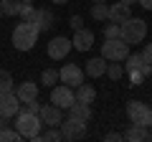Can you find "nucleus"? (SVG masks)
<instances>
[{
  "instance_id": "1",
  "label": "nucleus",
  "mask_w": 152,
  "mask_h": 142,
  "mask_svg": "<svg viewBox=\"0 0 152 142\" xmlns=\"http://www.w3.org/2000/svg\"><path fill=\"white\" fill-rule=\"evenodd\" d=\"M38 36H41V28H38L36 23L20 20L15 26V31H13V46H15L18 51H31L33 46H36Z\"/></svg>"
},
{
  "instance_id": "2",
  "label": "nucleus",
  "mask_w": 152,
  "mask_h": 142,
  "mask_svg": "<svg viewBox=\"0 0 152 142\" xmlns=\"http://www.w3.org/2000/svg\"><path fill=\"white\" fill-rule=\"evenodd\" d=\"M41 127H43V122H41V117H38V112H18L15 114V130L20 132L23 137H28V140H36L38 142V135H41Z\"/></svg>"
},
{
  "instance_id": "3",
  "label": "nucleus",
  "mask_w": 152,
  "mask_h": 142,
  "mask_svg": "<svg viewBox=\"0 0 152 142\" xmlns=\"http://www.w3.org/2000/svg\"><path fill=\"white\" fill-rule=\"evenodd\" d=\"M147 36V20H142V18H127L124 23H122V38L127 41V43H142Z\"/></svg>"
},
{
  "instance_id": "4",
  "label": "nucleus",
  "mask_w": 152,
  "mask_h": 142,
  "mask_svg": "<svg viewBox=\"0 0 152 142\" xmlns=\"http://www.w3.org/2000/svg\"><path fill=\"white\" fill-rule=\"evenodd\" d=\"M102 56L107 61H119V64H122V61L129 56V43H127L124 38H104Z\"/></svg>"
},
{
  "instance_id": "5",
  "label": "nucleus",
  "mask_w": 152,
  "mask_h": 142,
  "mask_svg": "<svg viewBox=\"0 0 152 142\" xmlns=\"http://www.w3.org/2000/svg\"><path fill=\"white\" fill-rule=\"evenodd\" d=\"M150 114H152L150 104L137 102V99L127 102V117H129V122H132V124H145V127H147V119H150Z\"/></svg>"
},
{
  "instance_id": "6",
  "label": "nucleus",
  "mask_w": 152,
  "mask_h": 142,
  "mask_svg": "<svg viewBox=\"0 0 152 142\" xmlns=\"http://www.w3.org/2000/svg\"><path fill=\"white\" fill-rule=\"evenodd\" d=\"M71 48H74V43H71V38H66V36H53V38L48 41V56L53 61H61L66 59V56L71 53Z\"/></svg>"
},
{
  "instance_id": "7",
  "label": "nucleus",
  "mask_w": 152,
  "mask_h": 142,
  "mask_svg": "<svg viewBox=\"0 0 152 142\" xmlns=\"http://www.w3.org/2000/svg\"><path fill=\"white\" fill-rule=\"evenodd\" d=\"M20 112V99L15 91H3L0 94V119H10Z\"/></svg>"
},
{
  "instance_id": "8",
  "label": "nucleus",
  "mask_w": 152,
  "mask_h": 142,
  "mask_svg": "<svg viewBox=\"0 0 152 142\" xmlns=\"http://www.w3.org/2000/svg\"><path fill=\"white\" fill-rule=\"evenodd\" d=\"M84 76H86V71L81 69V66H76V64H66L64 69L58 71V79L61 84H66V86H79V84H84Z\"/></svg>"
},
{
  "instance_id": "9",
  "label": "nucleus",
  "mask_w": 152,
  "mask_h": 142,
  "mask_svg": "<svg viewBox=\"0 0 152 142\" xmlns=\"http://www.w3.org/2000/svg\"><path fill=\"white\" fill-rule=\"evenodd\" d=\"M74 102H76V94H74V89H71V86H66V84H58V86L51 89V104L61 107V109H69Z\"/></svg>"
},
{
  "instance_id": "10",
  "label": "nucleus",
  "mask_w": 152,
  "mask_h": 142,
  "mask_svg": "<svg viewBox=\"0 0 152 142\" xmlns=\"http://www.w3.org/2000/svg\"><path fill=\"white\" fill-rule=\"evenodd\" d=\"M61 135H64V140H81V137H86V122L69 117L61 122Z\"/></svg>"
},
{
  "instance_id": "11",
  "label": "nucleus",
  "mask_w": 152,
  "mask_h": 142,
  "mask_svg": "<svg viewBox=\"0 0 152 142\" xmlns=\"http://www.w3.org/2000/svg\"><path fill=\"white\" fill-rule=\"evenodd\" d=\"M38 117H41V122H43L46 127H61V122H64V109L56 107V104H43L41 112H38Z\"/></svg>"
},
{
  "instance_id": "12",
  "label": "nucleus",
  "mask_w": 152,
  "mask_h": 142,
  "mask_svg": "<svg viewBox=\"0 0 152 142\" xmlns=\"http://www.w3.org/2000/svg\"><path fill=\"white\" fill-rule=\"evenodd\" d=\"M71 43H74L76 51H89L94 46V33L86 31V28H79V31H74V38H71Z\"/></svg>"
},
{
  "instance_id": "13",
  "label": "nucleus",
  "mask_w": 152,
  "mask_h": 142,
  "mask_svg": "<svg viewBox=\"0 0 152 142\" xmlns=\"http://www.w3.org/2000/svg\"><path fill=\"white\" fill-rule=\"evenodd\" d=\"M15 94H18V99H20V104H28V102H33V99H38V84L36 81H23V84H18Z\"/></svg>"
},
{
  "instance_id": "14",
  "label": "nucleus",
  "mask_w": 152,
  "mask_h": 142,
  "mask_svg": "<svg viewBox=\"0 0 152 142\" xmlns=\"http://www.w3.org/2000/svg\"><path fill=\"white\" fill-rule=\"evenodd\" d=\"M127 18H132V10H129V5H127V3H114V5H109V20L112 23H124Z\"/></svg>"
},
{
  "instance_id": "15",
  "label": "nucleus",
  "mask_w": 152,
  "mask_h": 142,
  "mask_svg": "<svg viewBox=\"0 0 152 142\" xmlns=\"http://www.w3.org/2000/svg\"><path fill=\"white\" fill-rule=\"evenodd\" d=\"M107 64H109V61L104 59V56H99V59H89L86 66H84V71H86V76L99 79V76H104V74H107Z\"/></svg>"
},
{
  "instance_id": "16",
  "label": "nucleus",
  "mask_w": 152,
  "mask_h": 142,
  "mask_svg": "<svg viewBox=\"0 0 152 142\" xmlns=\"http://www.w3.org/2000/svg\"><path fill=\"white\" fill-rule=\"evenodd\" d=\"M69 117H74V119H81V122H89V119H91V104L74 102V104L69 107Z\"/></svg>"
},
{
  "instance_id": "17",
  "label": "nucleus",
  "mask_w": 152,
  "mask_h": 142,
  "mask_svg": "<svg viewBox=\"0 0 152 142\" xmlns=\"http://www.w3.org/2000/svg\"><path fill=\"white\" fill-rule=\"evenodd\" d=\"M76 102L94 104L96 102V89H94L91 84H79V86H76Z\"/></svg>"
},
{
  "instance_id": "18",
  "label": "nucleus",
  "mask_w": 152,
  "mask_h": 142,
  "mask_svg": "<svg viewBox=\"0 0 152 142\" xmlns=\"http://www.w3.org/2000/svg\"><path fill=\"white\" fill-rule=\"evenodd\" d=\"M38 28H41V33L53 28V13H51L48 8H41V10H38Z\"/></svg>"
},
{
  "instance_id": "19",
  "label": "nucleus",
  "mask_w": 152,
  "mask_h": 142,
  "mask_svg": "<svg viewBox=\"0 0 152 142\" xmlns=\"http://www.w3.org/2000/svg\"><path fill=\"white\" fill-rule=\"evenodd\" d=\"M18 15H20V20H28V23H36V26H38V10L31 5V3H20Z\"/></svg>"
},
{
  "instance_id": "20",
  "label": "nucleus",
  "mask_w": 152,
  "mask_h": 142,
  "mask_svg": "<svg viewBox=\"0 0 152 142\" xmlns=\"http://www.w3.org/2000/svg\"><path fill=\"white\" fill-rule=\"evenodd\" d=\"M124 140H129V142H140V140H147V127H145V124H132L129 130H127Z\"/></svg>"
},
{
  "instance_id": "21",
  "label": "nucleus",
  "mask_w": 152,
  "mask_h": 142,
  "mask_svg": "<svg viewBox=\"0 0 152 142\" xmlns=\"http://www.w3.org/2000/svg\"><path fill=\"white\" fill-rule=\"evenodd\" d=\"M91 18L94 20H109V5L107 3H91Z\"/></svg>"
},
{
  "instance_id": "22",
  "label": "nucleus",
  "mask_w": 152,
  "mask_h": 142,
  "mask_svg": "<svg viewBox=\"0 0 152 142\" xmlns=\"http://www.w3.org/2000/svg\"><path fill=\"white\" fill-rule=\"evenodd\" d=\"M0 10H3V15H18V10H20V0H0Z\"/></svg>"
},
{
  "instance_id": "23",
  "label": "nucleus",
  "mask_w": 152,
  "mask_h": 142,
  "mask_svg": "<svg viewBox=\"0 0 152 142\" xmlns=\"http://www.w3.org/2000/svg\"><path fill=\"white\" fill-rule=\"evenodd\" d=\"M107 76L112 79V81H119V79L124 76V66H119V61H109L107 64Z\"/></svg>"
},
{
  "instance_id": "24",
  "label": "nucleus",
  "mask_w": 152,
  "mask_h": 142,
  "mask_svg": "<svg viewBox=\"0 0 152 142\" xmlns=\"http://www.w3.org/2000/svg\"><path fill=\"white\" fill-rule=\"evenodd\" d=\"M56 81H61V79H58V71H56V69H46L43 74H41V84H43V86L53 89Z\"/></svg>"
},
{
  "instance_id": "25",
  "label": "nucleus",
  "mask_w": 152,
  "mask_h": 142,
  "mask_svg": "<svg viewBox=\"0 0 152 142\" xmlns=\"http://www.w3.org/2000/svg\"><path fill=\"white\" fill-rule=\"evenodd\" d=\"M104 38H122V26L109 20L107 26H104Z\"/></svg>"
},
{
  "instance_id": "26",
  "label": "nucleus",
  "mask_w": 152,
  "mask_h": 142,
  "mask_svg": "<svg viewBox=\"0 0 152 142\" xmlns=\"http://www.w3.org/2000/svg\"><path fill=\"white\" fill-rule=\"evenodd\" d=\"M3 91H13V76H10V71L0 69V94Z\"/></svg>"
},
{
  "instance_id": "27",
  "label": "nucleus",
  "mask_w": 152,
  "mask_h": 142,
  "mask_svg": "<svg viewBox=\"0 0 152 142\" xmlns=\"http://www.w3.org/2000/svg\"><path fill=\"white\" fill-rule=\"evenodd\" d=\"M20 137H23V135H20L18 130H5V127L0 130V142H18Z\"/></svg>"
},
{
  "instance_id": "28",
  "label": "nucleus",
  "mask_w": 152,
  "mask_h": 142,
  "mask_svg": "<svg viewBox=\"0 0 152 142\" xmlns=\"http://www.w3.org/2000/svg\"><path fill=\"white\" fill-rule=\"evenodd\" d=\"M38 140L41 142H51V140H64V135H61V127H51L46 135H38Z\"/></svg>"
},
{
  "instance_id": "29",
  "label": "nucleus",
  "mask_w": 152,
  "mask_h": 142,
  "mask_svg": "<svg viewBox=\"0 0 152 142\" xmlns=\"http://www.w3.org/2000/svg\"><path fill=\"white\" fill-rule=\"evenodd\" d=\"M129 81H132V86H140V84L145 81V74H142L140 69H134V71H129Z\"/></svg>"
},
{
  "instance_id": "30",
  "label": "nucleus",
  "mask_w": 152,
  "mask_h": 142,
  "mask_svg": "<svg viewBox=\"0 0 152 142\" xmlns=\"http://www.w3.org/2000/svg\"><path fill=\"white\" fill-rule=\"evenodd\" d=\"M69 26H71V31H79V28H84V18L81 15H71L69 18Z\"/></svg>"
},
{
  "instance_id": "31",
  "label": "nucleus",
  "mask_w": 152,
  "mask_h": 142,
  "mask_svg": "<svg viewBox=\"0 0 152 142\" xmlns=\"http://www.w3.org/2000/svg\"><path fill=\"white\" fill-rule=\"evenodd\" d=\"M142 59H145L147 64H152V43H147L145 48H142Z\"/></svg>"
},
{
  "instance_id": "32",
  "label": "nucleus",
  "mask_w": 152,
  "mask_h": 142,
  "mask_svg": "<svg viewBox=\"0 0 152 142\" xmlns=\"http://www.w3.org/2000/svg\"><path fill=\"white\" fill-rule=\"evenodd\" d=\"M104 140H107V142H119V140H124V135H119V132H109V135H104Z\"/></svg>"
},
{
  "instance_id": "33",
  "label": "nucleus",
  "mask_w": 152,
  "mask_h": 142,
  "mask_svg": "<svg viewBox=\"0 0 152 142\" xmlns=\"http://www.w3.org/2000/svg\"><path fill=\"white\" fill-rule=\"evenodd\" d=\"M140 5L145 8V10H152V0H140Z\"/></svg>"
},
{
  "instance_id": "34",
  "label": "nucleus",
  "mask_w": 152,
  "mask_h": 142,
  "mask_svg": "<svg viewBox=\"0 0 152 142\" xmlns=\"http://www.w3.org/2000/svg\"><path fill=\"white\" fill-rule=\"evenodd\" d=\"M51 3H56V5H66L69 0H51Z\"/></svg>"
},
{
  "instance_id": "35",
  "label": "nucleus",
  "mask_w": 152,
  "mask_h": 142,
  "mask_svg": "<svg viewBox=\"0 0 152 142\" xmlns=\"http://www.w3.org/2000/svg\"><path fill=\"white\" fill-rule=\"evenodd\" d=\"M122 3H127V5L132 8V5H134V3H140V0H122Z\"/></svg>"
},
{
  "instance_id": "36",
  "label": "nucleus",
  "mask_w": 152,
  "mask_h": 142,
  "mask_svg": "<svg viewBox=\"0 0 152 142\" xmlns=\"http://www.w3.org/2000/svg\"><path fill=\"white\" fill-rule=\"evenodd\" d=\"M147 127H152V114H150V119H147Z\"/></svg>"
},
{
  "instance_id": "37",
  "label": "nucleus",
  "mask_w": 152,
  "mask_h": 142,
  "mask_svg": "<svg viewBox=\"0 0 152 142\" xmlns=\"http://www.w3.org/2000/svg\"><path fill=\"white\" fill-rule=\"evenodd\" d=\"M91 3H107V0H91Z\"/></svg>"
},
{
  "instance_id": "38",
  "label": "nucleus",
  "mask_w": 152,
  "mask_h": 142,
  "mask_svg": "<svg viewBox=\"0 0 152 142\" xmlns=\"http://www.w3.org/2000/svg\"><path fill=\"white\" fill-rule=\"evenodd\" d=\"M20 3H36V0H20Z\"/></svg>"
},
{
  "instance_id": "39",
  "label": "nucleus",
  "mask_w": 152,
  "mask_h": 142,
  "mask_svg": "<svg viewBox=\"0 0 152 142\" xmlns=\"http://www.w3.org/2000/svg\"><path fill=\"white\" fill-rule=\"evenodd\" d=\"M147 140H152V132H147Z\"/></svg>"
},
{
  "instance_id": "40",
  "label": "nucleus",
  "mask_w": 152,
  "mask_h": 142,
  "mask_svg": "<svg viewBox=\"0 0 152 142\" xmlns=\"http://www.w3.org/2000/svg\"><path fill=\"white\" fill-rule=\"evenodd\" d=\"M0 130H3V119H0Z\"/></svg>"
},
{
  "instance_id": "41",
  "label": "nucleus",
  "mask_w": 152,
  "mask_h": 142,
  "mask_svg": "<svg viewBox=\"0 0 152 142\" xmlns=\"http://www.w3.org/2000/svg\"><path fill=\"white\" fill-rule=\"evenodd\" d=\"M0 18H3V10H0Z\"/></svg>"
}]
</instances>
